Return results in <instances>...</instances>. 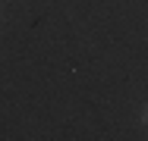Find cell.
Returning a JSON list of instances; mask_svg holds the SVG:
<instances>
[{"label":"cell","instance_id":"obj_1","mask_svg":"<svg viewBox=\"0 0 148 141\" xmlns=\"http://www.w3.org/2000/svg\"><path fill=\"white\" fill-rule=\"evenodd\" d=\"M142 122L148 125V104H145V110H142Z\"/></svg>","mask_w":148,"mask_h":141}]
</instances>
